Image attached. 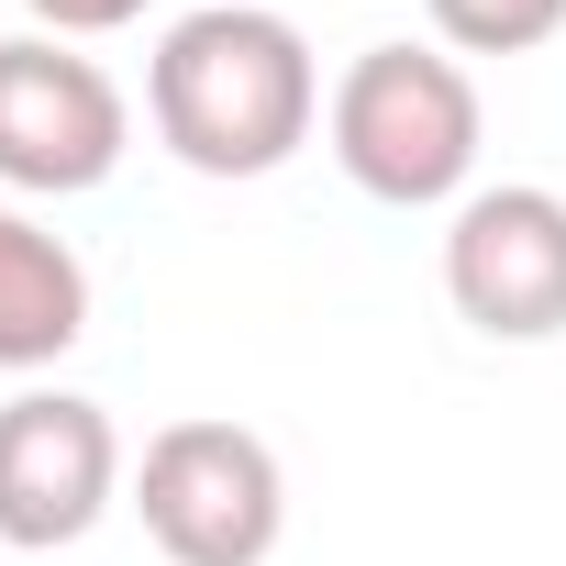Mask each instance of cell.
<instances>
[{
    "label": "cell",
    "mask_w": 566,
    "mask_h": 566,
    "mask_svg": "<svg viewBox=\"0 0 566 566\" xmlns=\"http://www.w3.org/2000/svg\"><path fill=\"white\" fill-rule=\"evenodd\" d=\"M78 334H90V266H78L34 211L0 200V367L34 378V367H56Z\"/></svg>",
    "instance_id": "obj_7"
},
{
    "label": "cell",
    "mask_w": 566,
    "mask_h": 566,
    "mask_svg": "<svg viewBox=\"0 0 566 566\" xmlns=\"http://www.w3.org/2000/svg\"><path fill=\"white\" fill-rule=\"evenodd\" d=\"M134 511L167 566H266L277 522H290V478H277L266 433L244 422H167L134 467Z\"/></svg>",
    "instance_id": "obj_3"
},
{
    "label": "cell",
    "mask_w": 566,
    "mask_h": 566,
    "mask_svg": "<svg viewBox=\"0 0 566 566\" xmlns=\"http://www.w3.org/2000/svg\"><path fill=\"white\" fill-rule=\"evenodd\" d=\"M123 489V433L101 400L78 389H23L0 400V544L12 555H56L78 544Z\"/></svg>",
    "instance_id": "obj_6"
},
{
    "label": "cell",
    "mask_w": 566,
    "mask_h": 566,
    "mask_svg": "<svg viewBox=\"0 0 566 566\" xmlns=\"http://www.w3.org/2000/svg\"><path fill=\"white\" fill-rule=\"evenodd\" d=\"M422 12L455 56H533L544 34H566V0H422Z\"/></svg>",
    "instance_id": "obj_8"
},
{
    "label": "cell",
    "mask_w": 566,
    "mask_h": 566,
    "mask_svg": "<svg viewBox=\"0 0 566 566\" xmlns=\"http://www.w3.org/2000/svg\"><path fill=\"white\" fill-rule=\"evenodd\" d=\"M444 301L489 345H544L566 334V200L533 178L467 189L444 222Z\"/></svg>",
    "instance_id": "obj_5"
},
{
    "label": "cell",
    "mask_w": 566,
    "mask_h": 566,
    "mask_svg": "<svg viewBox=\"0 0 566 566\" xmlns=\"http://www.w3.org/2000/svg\"><path fill=\"white\" fill-rule=\"evenodd\" d=\"M156 134L178 167L200 178H266L312 145V112H323V67L301 45V23L277 12H244V0H211V12L167 23L156 45Z\"/></svg>",
    "instance_id": "obj_1"
},
{
    "label": "cell",
    "mask_w": 566,
    "mask_h": 566,
    "mask_svg": "<svg viewBox=\"0 0 566 566\" xmlns=\"http://www.w3.org/2000/svg\"><path fill=\"white\" fill-rule=\"evenodd\" d=\"M23 12L67 45V34H123V23H145L156 12V0H23Z\"/></svg>",
    "instance_id": "obj_9"
},
{
    "label": "cell",
    "mask_w": 566,
    "mask_h": 566,
    "mask_svg": "<svg viewBox=\"0 0 566 566\" xmlns=\"http://www.w3.org/2000/svg\"><path fill=\"white\" fill-rule=\"evenodd\" d=\"M123 90L56 45V34H12L0 45V189H34V200H78L123 167Z\"/></svg>",
    "instance_id": "obj_4"
},
{
    "label": "cell",
    "mask_w": 566,
    "mask_h": 566,
    "mask_svg": "<svg viewBox=\"0 0 566 566\" xmlns=\"http://www.w3.org/2000/svg\"><path fill=\"white\" fill-rule=\"evenodd\" d=\"M478 78L433 45H367L345 78H334V167L389 200V211H433L478 178Z\"/></svg>",
    "instance_id": "obj_2"
}]
</instances>
